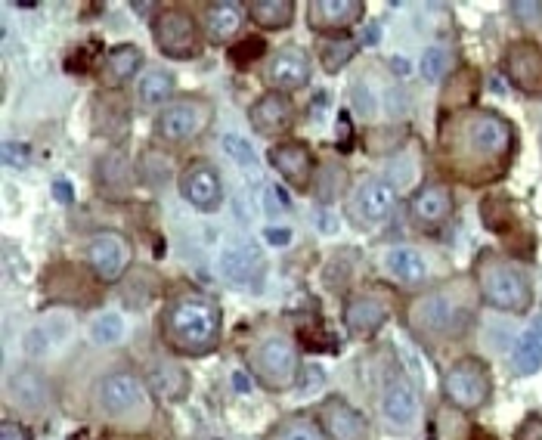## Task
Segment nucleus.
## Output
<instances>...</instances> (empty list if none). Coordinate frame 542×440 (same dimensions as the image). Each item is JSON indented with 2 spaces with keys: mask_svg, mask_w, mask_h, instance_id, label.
<instances>
[{
  "mask_svg": "<svg viewBox=\"0 0 542 440\" xmlns=\"http://www.w3.org/2000/svg\"><path fill=\"white\" fill-rule=\"evenodd\" d=\"M518 137L512 121L493 109H459L440 118L437 165L468 186L499 180L515 159Z\"/></svg>",
  "mask_w": 542,
  "mask_h": 440,
  "instance_id": "nucleus-1",
  "label": "nucleus"
},
{
  "mask_svg": "<svg viewBox=\"0 0 542 440\" xmlns=\"http://www.w3.org/2000/svg\"><path fill=\"white\" fill-rule=\"evenodd\" d=\"M158 332H162V341L174 354L208 357L217 351L220 335H223L220 304L193 286H183L165 301Z\"/></svg>",
  "mask_w": 542,
  "mask_h": 440,
  "instance_id": "nucleus-2",
  "label": "nucleus"
},
{
  "mask_svg": "<svg viewBox=\"0 0 542 440\" xmlns=\"http://www.w3.org/2000/svg\"><path fill=\"white\" fill-rule=\"evenodd\" d=\"M409 326L425 341H459L474 326V304L465 282L456 279L450 286L419 295L409 304Z\"/></svg>",
  "mask_w": 542,
  "mask_h": 440,
  "instance_id": "nucleus-3",
  "label": "nucleus"
},
{
  "mask_svg": "<svg viewBox=\"0 0 542 440\" xmlns=\"http://www.w3.org/2000/svg\"><path fill=\"white\" fill-rule=\"evenodd\" d=\"M245 363L248 372L258 379V385L273 394L298 388L304 372L298 357V341L282 329H264L254 335L245 348Z\"/></svg>",
  "mask_w": 542,
  "mask_h": 440,
  "instance_id": "nucleus-4",
  "label": "nucleus"
},
{
  "mask_svg": "<svg viewBox=\"0 0 542 440\" xmlns=\"http://www.w3.org/2000/svg\"><path fill=\"white\" fill-rule=\"evenodd\" d=\"M474 282L481 298L505 313H524L533 304V286L530 276L502 255H493V251H484L474 264Z\"/></svg>",
  "mask_w": 542,
  "mask_h": 440,
  "instance_id": "nucleus-5",
  "label": "nucleus"
},
{
  "mask_svg": "<svg viewBox=\"0 0 542 440\" xmlns=\"http://www.w3.org/2000/svg\"><path fill=\"white\" fill-rule=\"evenodd\" d=\"M97 406L109 422L140 428L152 416V388L131 369H115L97 382Z\"/></svg>",
  "mask_w": 542,
  "mask_h": 440,
  "instance_id": "nucleus-6",
  "label": "nucleus"
},
{
  "mask_svg": "<svg viewBox=\"0 0 542 440\" xmlns=\"http://www.w3.org/2000/svg\"><path fill=\"white\" fill-rule=\"evenodd\" d=\"M214 121V103L208 97L171 100L155 118V137L165 146H183L199 140Z\"/></svg>",
  "mask_w": 542,
  "mask_h": 440,
  "instance_id": "nucleus-7",
  "label": "nucleus"
},
{
  "mask_svg": "<svg viewBox=\"0 0 542 440\" xmlns=\"http://www.w3.org/2000/svg\"><path fill=\"white\" fill-rule=\"evenodd\" d=\"M443 397L462 413L484 410L493 397V375L487 363L477 357H462L459 363H453L443 375Z\"/></svg>",
  "mask_w": 542,
  "mask_h": 440,
  "instance_id": "nucleus-8",
  "label": "nucleus"
},
{
  "mask_svg": "<svg viewBox=\"0 0 542 440\" xmlns=\"http://www.w3.org/2000/svg\"><path fill=\"white\" fill-rule=\"evenodd\" d=\"M152 41L168 59H196L202 53V31L186 7H162L152 19Z\"/></svg>",
  "mask_w": 542,
  "mask_h": 440,
  "instance_id": "nucleus-9",
  "label": "nucleus"
},
{
  "mask_svg": "<svg viewBox=\"0 0 542 440\" xmlns=\"http://www.w3.org/2000/svg\"><path fill=\"white\" fill-rule=\"evenodd\" d=\"M134 264V245L127 236H121L118 230H97L87 242V267L90 276L103 282V286H112L118 282Z\"/></svg>",
  "mask_w": 542,
  "mask_h": 440,
  "instance_id": "nucleus-10",
  "label": "nucleus"
},
{
  "mask_svg": "<svg viewBox=\"0 0 542 440\" xmlns=\"http://www.w3.org/2000/svg\"><path fill=\"white\" fill-rule=\"evenodd\" d=\"M394 208H397V186L381 177H372V180L360 183L357 193L350 196L347 217L354 227L369 230V227L381 224V220H388Z\"/></svg>",
  "mask_w": 542,
  "mask_h": 440,
  "instance_id": "nucleus-11",
  "label": "nucleus"
},
{
  "mask_svg": "<svg viewBox=\"0 0 542 440\" xmlns=\"http://www.w3.org/2000/svg\"><path fill=\"white\" fill-rule=\"evenodd\" d=\"M177 190L189 205H193L196 211H205V214H211L223 205V180H220L217 168L211 162H202V159L189 162L180 171Z\"/></svg>",
  "mask_w": 542,
  "mask_h": 440,
  "instance_id": "nucleus-12",
  "label": "nucleus"
},
{
  "mask_svg": "<svg viewBox=\"0 0 542 440\" xmlns=\"http://www.w3.org/2000/svg\"><path fill=\"white\" fill-rule=\"evenodd\" d=\"M270 165L295 193H307L316 177V155L304 140H282L270 149Z\"/></svg>",
  "mask_w": 542,
  "mask_h": 440,
  "instance_id": "nucleus-13",
  "label": "nucleus"
},
{
  "mask_svg": "<svg viewBox=\"0 0 542 440\" xmlns=\"http://www.w3.org/2000/svg\"><path fill=\"white\" fill-rule=\"evenodd\" d=\"M310 75H313L310 56L301 47H285V50L273 53L261 72L264 84L276 93H292V90L307 87Z\"/></svg>",
  "mask_w": 542,
  "mask_h": 440,
  "instance_id": "nucleus-14",
  "label": "nucleus"
},
{
  "mask_svg": "<svg viewBox=\"0 0 542 440\" xmlns=\"http://www.w3.org/2000/svg\"><path fill=\"white\" fill-rule=\"evenodd\" d=\"M295 118H298V109H295L292 97L289 93H276V90H267L264 97H258L248 109L251 128L261 137H282L285 131H292Z\"/></svg>",
  "mask_w": 542,
  "mask_h": 440,
  "instance_id": "nucleus-15",
  "label": "nucleus"
},
{
  "mask_svg": "<svg viewBox=\"0 0 542 440\" xmlns=\"http://www.w3.org/2000/svg\"><path fill=\"white\" fill-rule=\"evenodd\" d=\"M316 422H320L326 440H369L366 419L338 394H329L320 403V410H316Z\"/></svg>",
  "mask_w": 542,
  "mask_h": 440,
  "instance_id": "nucleus-16",
  "label": "nucleus"
},
{
  "mask_svg": "<svg viewBox=\"0 0 542 440\" xmlns=\"http://www.w3.org/2000/svg\"><path fill=\"white\" fill-rule=\"evenodd\" d=\"M264 251L251 242H236V245H227L220 255V273L227 276L233 286L239 289H261L264 282Z\"/></svg>",
  "mask_w": 542,
  "mask_h": 440,
  "instance_id": "nucleus-17",
  "label": "nucleus"
},
{
  "mask_svg": "<svg viewBox=\"0 0 542 440\" xmlns=\"http://www.w3.org/2000/svg\"><path fill=\"white\" fill-rule=\"evenodd\" d=\"M363 13V0H313V4H307V25L326 38H335L344 35L347 28H354Z\"/></svg>",
  "mask_w": 542,
  "mask_h": 440,
  "instance_id": "nucleus-18",
  "label": "nucleus"
},
{
  "mask_svg": "<svg viewBox=\"0 0 542 440\" xmlns=\"http://www.w3.org/2000/svg\"><path fill=\"white\" fill-rule=\"evenodd\" d=\"M505 75L527 97H542V47L533 41H515L505 53Z\"/></svg>",
  "mask_w": 542,
  "mask_h": 440,
  "instance_id": "nucleus-19",
  "label": "nucleus"
},
{
  "mask_svg": "<svg viewBox=\"0 0 542 440\" xmlns=\"http://www.w3.org/2000/svg\"><path fill=\"white\" fill-rule=\"evenodd\" d=\"M456 211V199H453V190L446 183H425L419 186V193L412 196V205H409V214H412V224L422 227V230H434V227H443L446 220L453 217Z\"/></svg>",
  "mask_w": 542,
  "mask_h": 440,
  "instance_id": "nucleus-20",
  "label": "nucleus"
},
{
  "mask_svg": "<svg viewBox=\"0 0 542 440\" xmlns=\"http://www.w3.org/2000/svg\"><path fill=\"white\" fill-rule=\"evenodd\" d=\"M416 391H412V385L403 379V375H391L388 385H385V394H381V416H385L388 428L391 431H409L412 425H416Z\"/></svg>",
  "mask_w": 542,
  "mask_h": 440,
  "instance_id": "nucleus-21",
  "label": "nucleus"
},
{
  "mask_svg": "<svg viewBox=\"0 0 542 440\" xmlns=\"http://www.w3.org/2000/svg\"><path fill=\"white\" fill-rule=\"evenodd\" d=\"M388 317H391V307L378 295H354L344 304V326L354 338H372L388 323Z\"/></svg>",
  "mask_w": 542,
  "mask_h": 440,
  "instance_id": "nucleus-22",
  "label": "nucleus"
},
{
  "mask_svg": "<svg viewBox=\"0 0 542 440\" xmlns=\"http://www.w3.org/2000/svg\"><path fill=\"white\" fill-rule=\"evenodd\" d=\"M202 25L211 44H230L233 38H239L245 25V7L236 4V0H217V4L205 7Z\"/></svg>",
  "mask_w": 542,
  "mask_h": 440,
  "instance_id": "nucleus-23",
  "label": "nucleus"
},
{
  "mask_svg": "<svg viewBox=\"0 0 542 440\" xmlns=\"http://www.w3.org/2000/svg\"><path fill=\"white\" fill-rule=\"evenodd\" d=\"M143 62H146V56H143V50L134 47V44H118V47H112V50L106 53V59H103V66H100V84H103L106 90H118L121 84H127V81H131V78L143 69Z\"/></svg>",
  "mask_w": 542,
  "mask_h": 440,
  "instance_id": "nucleus-24",
  "label": "nucleus"
},
{
  "mask_svg": "<svg viewBox=\"0 0 542 440\" xmlns=\"http://www.w3.org/2000/svg\"><path fill=\"white\" fill-rule=\"evenodd\" d=\"M245 13L251 16L254 25H261L267 31H282L295 22V0H251L245 4Z\"/></svg>",
  "mask_w": 542,
  "mask_h": 440,
  "instance_id": "nucleus-25",
  "label": "nucleus"
},
{
  "mask_svg": "<svg viewBox=\"0 0 542 440\" xmlns=\"http://www.w3.org/2000/svg\"><path fill=\"white\" fill-rule=\"evenodd\" d=\"M47 397H50V388L38 372H19L7 385V400L25 406V410H41Z\"/></svg>",
  "mask_w": 542,
  "mask_h": 440,
  "instance_id": "nucleus-26",
  "label": "nucleus"
},
{
  "mask_svg": "<svg viewBox=\"0 0 542 440\" xmlns=\"http://www.w3.org/2000/svg\"><path fill=\"white\" fill-rule=\"evenodd\" d=\"M174 90H177V78L165 69H149L140 84H137V100L140 106L152 109V106H162V103H171L174 97Z\"/></svg>",
  "mask_w": 542,
  "mask_h": 440,
  "instance_id": "nucleus-27",
  "label": "nucleus"
},
{
  "mask_svg": "<svg viewBox=\"0 0 542 440\" xmlns=\"http://www.w3.org/2000/svg\"><path fill=\"white\" fill-rule=\"evenodd\" d=\"M471 97H477V72L474 69H459L453 75H446V81H443V109H446V115L468 109Z\"/></svg>",
  "mask_w": 542,
  "mask_h": 440,
  "instance_id": "nucleus-28",
  "label": "nucleus"
},
{
  "mask_svg": "<svg viewBox=\"0 0 542 440\" xmlns=\"http://www.w3.org/2000/svg\"><path fill=\"white\" fill-rule=\"evenodd\" d=\"M100 186L109 199H124L127 193H131V174H127V162L118 152L106 155V159L100 162Z\"/></svg>",
  "mask_w": 542,
  "mask_h": 440,
  "instance_id": "nucleus-29",
  "label": "nucleus"
},
{
  "mask_svg": "<svg viewBox=\"0 0 542 440\" xmlns=\"http://www.w3.org/2000/svg\"><path fill=\"white\" fill-rule=\"evenodd\" d=\"M391 276H397L400 282H422L428 267H425V258L419 255L416 248H394L388 251V258H385Z\"/></svg>",
  "mask_w": 542,
  "mask_h": 440,
  "instance_id": "nucleus-30",
  "label": "nucleus"
},
{
  "mask_svg": "<svg viewBox=\"0 0 542 440\" xmlns=\"http://www.w3.org/2000/svg\"><path fill=\"white\" fill-rule=\"evenodd\" d=\"M320 66L326 69V72H338V69H344L350 59H354V53H357V41L354 38H344V35H335V38H320Z\"/></svg>",
  "mask_w": 542,
  "mask_h": 440,
  "instance_id": "nucleus-31",
  "label": "nucleus"
},
{
  "mask_svg": "<svg viewBox=\"0 0 542 440\" xmlns=\"http://www.w3.org/2000/svg\"><path fill=\"white\" fill-rule=\"evenodd\" d=\"M267 440H326L320 422H313L307 416H289L285 422H279Z\"/></svg>",
  "mask_w": 542,
  "mask_h": 440,
  "instance_id": "nucleus-32",
  "label": "nucleus"
},
{
  "mask_svg": "<svg viewBox=\"0 0 542 440\" xmlns=\"http://www.w3.org/2000/svg\"><path fill=\"white\" fill-rule=\"evenodd\" d=\"M512 363H515V372H521V375H533L542 366V341L533 332L518 338Z\"/></svg>",
  "mask_w": 542,
  "mask_h": 440,
  "instance_id": "nucleus-33",
  "label": "nucleus"
},
{
  "mask_svg": "<svg viewBox=\"0 0 542 440\" xmlns=\"http://www.w3.org/2000/svg\"><path fill=\"white\" fill-rule=\"evenodd\" d=\"M223 152H227L230 159H233L239 168H245L248 174H258V155H254V149H251L248 140H242V137H236V134H227V137H223Z\"/></svg>",
  "mask_w": 542,
  "mask_h": 440,
  "instance_id": "nucleus-34",
  "label": "nucleus"
},
{
  "mask_svg": "<svg viewBox=\"0 0 542 440\" xmlns=\"http://www.w3.org/2000/svg\"><path fill=\"white\" fill-rule=\"evenodd\" d=\"M174 379H186V375L177 366H158L149 372V388L152 394H162V397H183L186 391L174 388Z\"/></svg>",
  "mask_w": 542,
  "mask_h": 440,
  "instance_id": "nucleus-35",
  "label": "nucleus"
},
{
  "mask_svg": "<svg viewBox=\"0 0 542 440\" xmlns=\"http://www.w3.org/2000/svg\"><path fill=\"white\" fill-rule=\"evenodd\" d=\"M121 335H124V320L118 313H103V317H97L90 326V338L97 344H118Z\"/></svg>",
  "mask_w": 542,
  "mask_h": 440,
  "instance_id": "nucleus-36",
  "label": "nucleus"
},
{
  "mask_svg": "<svg viewBox=\"0 0 542 440\" xmlns=\"http://www.w3.org/2000/svg\"><path fill=\"white\" fill-rule=\"evenodd\" d=\"M446 62H450V53H446L443 47H431L425 50L422 62H419V72L425 81H440L446 75Z\"/></svg>",
  "mask_w": 542,
  "mask_h": 440,
  "instance_id": "nucleus-37",
  "label": "nucleus"
},
{
  "mask_svg": "<svg viewBox=\"0 0 542 440\" xmlns=\"http://www.w3.org/2000/svg\"><path fill=\"white\" fill-rule=\"evenodd\" d=\"M508 10H512V16L527 28L542 22V0H518V4H512Z\"/></svg>",
  "mask_w": 542,
  "mask_h": 440,
  "instance_id": "nucleus-38",
  "label": "nucleus"
},
{
  "mask_svg": "<svg viewBox=\"0 0 542 440\" xmlns=\"http://www.w3.org/2000/svg\"><path fill=\"white\" fill-rule=\"evenodd\" d=\"M264 53H267V44H264L261 38H245L239 47L230 50V59L236 62V66H242V62L248 66V62H251L254 56H264Z\"/></svg>",
  "mask_w": 542,
  "mask_h": 440,
  "instance_id": "nucleus-39",
  "label": "nucleus"
},
{
  "mask_svg": "<svg viewBox=\"0 0 542 440\" xmlns=\"http://www.w3.org/2000/svg\"><path fill=\"white\" fill-rule=\"evenodd\" d=\"M4 162L10 168H25L31 162V149L25 143H4Z\"/></svg>",
  "mask_w": 542,
  "mask_h": 440,
  "instance_id": "nucleus-40",
  "label": "nucleus"
},
{
  "mask_svg": "<svg viewBox=\"0 0 542 440\" xmlns=\"http://www.w3.org/2000/svg\"><path fill=\"white\" fill-rule=\"evenodd\" d=\"M515 440H542V416H527L518 431H515Z\"/></svg>",
  "mask_w": 542,
  "mask_h": 440,
  "instance_id": "nucleus-41",
  "label": "nucleus"
},
{
  "mask_svg": "<svg viewBox=\"0 0 542 440\" xmlns=\"http://www.w3.org/2000/svg\"><path fill=\"white\" fill-rule=\"evenodd\" d=\"M0 440H31V431L22 428V422H4L0 425Z\"/></svg>",
  "mask_w": 542,
  "mask_h": 440,
  "instance_id": "nucleus-42",
  "label": "nucleus"
},
{
  "mask_svg": "<svg viewBox=\"0 0 542 440\" xmlns=\"http://www.w3.org/2000/svg\"><path fill=\"white\" fill-rule=\"evenodd\" d=\"M264 239L270 242V245H276V248H282V245H289V239H292V233L289 230H279V227H270L267 233H264Z\"/></svg>",
  "mask_w": 542,
  "mask_h": 440,
  "instance_id": "nucleus-43",
  "label": "nucleus"
},
{
  "mask_svg": "<svg viewBox=\"0 0 542 440\" xmlns=\"http://www.w3.org/2000/svg\"><path fill=\"white\" fill-rule=\"evenodd\" d=\"M56 199L59 202H72V186L69 183H56Z\"/></svg>",
  "mask_w": 542,
  "mask_h": 440,
  "instance_id": "nucleus-44",
  "label": "nucleus"
},
{
  "mask_svg": "<svg viewBox=\"0 0 542 440\" xmlns=\"http://www.w3.org/2000/svg\"><path fill=\"white\" fill-rule=\"evenodd\" d=\"M530 332H533V335H536V338L542 341V317H539V320L533 323V329H530Z\"/></svg>",
  "mask_w": 542,
  "mask_h": 440,
  "instance_id": "nucleus-45",
  "label": "nucleus"
}]
</instances>
